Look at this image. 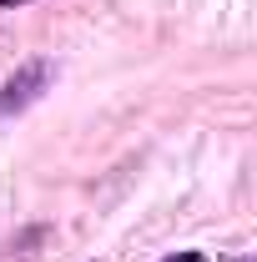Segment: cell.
Instances as JSON below:
<instances>
[{
  "instance_id": "obj_1",
  "label": "cell",
  "mask_w": 257,
  "mask_h": 262,
  "mask_svg": "<svg viewBox=\"0 0 257 262\" xmlns=\"http://www.w3.org/2000/svg\"><path fill=\"white\" fill-rule=\"evenodd\" d=\"M46 81H51V66H46V61L20 66V71L0 86V121H5V116H15V111H26V106L46 91Z\"/></svg>"
},
{
  "instance_id": "obj_2",
  "label": "cell",
  "mask_w": 257,
  "mask_h": 262,
  "mask_svg": "<svg viewBox=\"0 0 257 262\" xmlns=\"http://www.w3.org/2000/svg\"><path fill=\"white\" fill-rule=\"evenodd\" d=\"M166 262H202V252H182V257H166Z\"/></svg>"
},
{
  "instance_id": "obj_3",
  "label": "cell",
  "mask_w": 257,
  "mask_h": 262,
  "mask_svg": "<svg viewBox=\"0 0 257 262\" xmlns=\"http://www.w3.org/2000/svg\"><path fill=\"white\" fill-rule=\"evenodd\" d=\"M5 5H26V0H0V10H5Z\"/></svg>"
}]
</instances>
